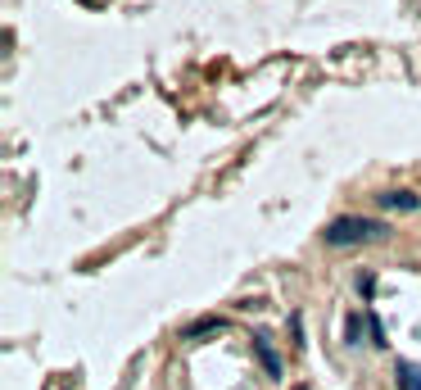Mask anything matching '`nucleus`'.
<instances>
[{"label": "nucleus", "mask_w": 421, "mask_h": 390, "mask_svg": "<svg viewBox=\"0 0 421 390\" xmlns=\"http://www.w3.org/2000/svg\"><path fill=\"white\" fill-rule=\"evenodd\" d=\"M380 236H390V227L380 223V218H331L326 231H321V241L326 246H363V241H380Z\"/></svg>", "instance_id": "nucleus-1"}, {"label": "nucleus", "mask_w": 421, "mask_h": 390, "mask_svg": "<svg viewBox=\"0 0 421 390\" xmlns=\"http://www.w3.org/2000/svg\"><path fill=\"white\" fill-rule=\"evenodd\" d=\"M376 204H380V209H403V214H412V209H421V195H412V191H380Z\"/></svg>", "instance_id": "nucleus-2"}, {"label": "nucleus", "mask_w": 421, "mask_h": 390, "mask_svg": "<svg viewBox=\"0 0 421 390\" xmlns=\"http://www.w3.org/2000/svg\"><path fill=\"white\" fill-rule=\"evenodd\" d=\"M254 354L263 359V372L267 376H281V359L272 354V345H267V336H254Z\"/></svg>", "instance_id": "nucleus-3"}, {"label": "nucleus", "mask_w": 421, "mask_h": 390, "mask_svg": "<svg viewBox=\"0 0 421 390\" xmlns=\"http://www.w3.org/2000/svg\"><path fill=\"white\" fill-rule=\"evenodd\" d=\"M204 332H222V318H200V322H191L181 332V340H195V336H204Z\"/></svg>", "instance_id": "nucleus-4"}, {"label": "nucleus", "mask_w": 421, "mask_h": 390, "mask_svg": "<svg viewBox=\"0 0 421 390\" xmlns=\"http://www.w3.org/2000/svg\"><path fill=\"white\" fill-rule=\"evenodd\" d=\"M399 390H421V372L412 363H399Z\"/></svg>", "instance_id": "nucleus-5"}, {"label": "nucleus", "mask_w": 421, "mask_h": 390, "mask_svg": "<svg viewBox=\"0 0 421 390\" xmlns=\"http://www.w3.org/2000/svg\"><path fill=\"white\" fill-rule=\"evenodd\" d=\"M371 290H376V273H363V277H358V295L371 300Z\"/></svg>", "instance_id": "nucleus-6"}]
</instances>
